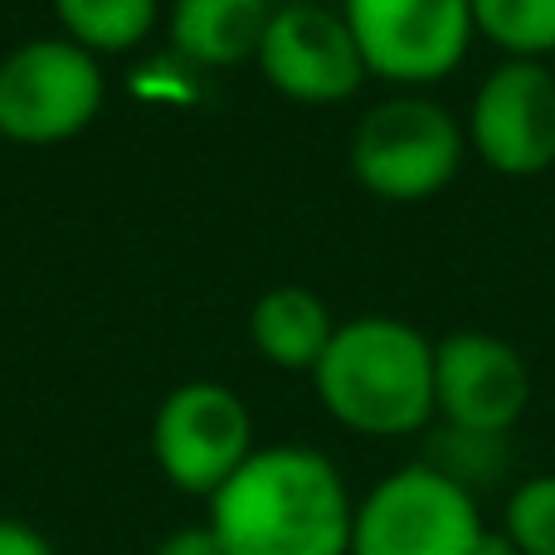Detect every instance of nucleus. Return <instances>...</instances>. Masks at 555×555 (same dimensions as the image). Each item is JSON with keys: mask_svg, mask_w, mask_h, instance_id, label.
<instances>
[{"mask_svg": "<svg viewBox=\"0 0 555 555\" xmlns=\"http://www.w3.org/2000/svg\"><path fill=\"white\" fill-rule=\"evenodd\" d=\"M356 502L326 453L302 443L254 449L210 498L224 555H351Z\"/></svg>", "mask_w": 555, "mask_h": 555, "instance_id": "obj_1", "label": "nucleus"}, {"mask_svg": "<svg viewBox=\"0 0 555 555\" xmlns=\"http://www.w3.org/2000/svg\"><path fill=\"white\" fill-rule=\"evenodd\" d=\"M312 385L351 434L404 439L434 420V341L400 317H356L336 326Z\"/></svg>", "mask_w": 555, "mask_h": 555, "instance_id": "obj_2", "label": "nucleus"}, {"mask_svg": "<svg viewBox=\"0 0 555 555\" xmlns=\"http://www.w3.org/2000/svg\"><path fill=\"white\" fill-rule=\"evenodd\" d=\"M468 156V132L443 103L400 93L375 103L351 132V176L390 205H420L449 191Z\"/></svg>", "mask_w": 555, "mask_h": 555, "instance_id": "obj_3", "label": "nucleus"}, {"mask_svg": "<svg viewBox=\"0 0 555 555\" xmlns=\"http://www.w3.org/2000/svg\"><path fill=\"white\" fill-rule=\"evenodd\" d=\"M98 54L68 35L29 39L0 59V137L20 146H54L103 113Z\"/></svg>", "mask_w": 555, "mask_h": 555, "instance_id": "obj_4", "label": "nucleus"}, {"mask_svg": "<svg viewBox=\"0 0 555 555\" xmlns=\"http://www.w3.org/2000/svg\"><path fill=\"white\" fill-rule=\"evenodd\" d=\"M482 537L478 502L429 463L380 478L351 521V555H473Z\"/></svg>", "mask_w": 555, "mask_h": 555, "instance_id": "obj_5", "label": "nucleus"}, {"mask_svg": "<svg viewBox=\"0 0 555 555\" xmlns=\"http://www.w3.org/2000/svg\"><path fill=\"white\" fill-rule=\"evenodd\" d=\"M341 15L365 74L400 88L443 83L478 39L473 0H346Z\"/></svg>", "mask_w": 555, "mask_h": 555, "instance_id": "obj_6", "label": "nucleus"}, {"mask_svg": "<svg viewBox=\"0 0 555 555\" xmlns=\"http://www.w3.org/2000/svg\"><path fill=\"white\" fill-rule=\"evenodd\" d=\"M254 453V420L230 385H176L152 420V459L176 492L215 498Z\"/></svg>", "mask_w": 555, "mask_h": 555, "instance_id": "obj_7", "label": "nucleus"}, {"mask_svg": "<svg viewBox=\"0 0 555 555\" xmlns=\"http://www.w3.org/2000/svg\"><path fill=\"white\" fill-rule=\"evenodd\" d=\"M468 152L498 176L527 181L555 166V74L546 59H502L468 103Z\"/></svg>", "mask_w": 555, "mask_h": 555, "instance_id": "obj_8", "label": "nucleus"}, {"mask_svg": "<svg viewBox=\"0 0 555 555\" xmlns=\"http://www.w3.org/2000/svg\"><path fill=\"white\" fill-rule=\"evenodd\" d=\"M259 68L293 103H346L371 78L346 15L317 0H287L273 10Z\"/></svg>", "mask_w": 555, "mask_h": 555, "instance_id": "obj_9", "label": "nucleus"}, {"mask_svg": "<svg viewBox=\"0 0 555 555\" xmlns=\"http://www.w3.org/2000/svg\"><path fill=\"white\" fill-rule=\"evenodd\" d=\"M527 404L531 371L512 341L492 332H453L434 341V414H443L449 429L507 439Z\"/></svg>", "mask_w": 555, "mask_h": 555, "instance_id": "obj_10", "label": "nucleus"}, {"mask_svg": "<svg viewBox=\"0 0 555 555\" xmlns=\"http://www.w3.org/2000/svg\"><path fill=\"white\" fill-rule=\"evenodd\" d=\"M273 10V0H176L171 44L176 54L205 68L244 64V59H259Z\"/></svg>", "mask_w": 555, "mask_h": 555, "instance_id": "obj_11", "label": "nucleus"}, {"mask_svg": "<svg viewBox=\"0 0 555 555\" xmlns=\"http://www.w3.org/2000/svg\"><path fill=\"white\" fill-rule=\"evenodd\" d=\"M249 336H254V351L263 356L278 371H317V361L326 356L336 336L332 322V307L312 293V287H269V293L254 302L249 312Z\"/></svg>", "mask_w": 555, "mask_h": 555, "instance_id": "obj_12", "label": "nucleus"}, {"mask_svg": "<svg viewBox=\"0 0 555 555\" xmlns=\"http://www.w3.org/2000/svg\"><path fill=\"white\" fill-rule=\"evenodd\" d=\"M54 15L74 44L93 54H127L152 35L162 0H54Z\"/></svg>", "mask_w": 555, "mask_h": 555, "instance_id": "obj_13", "label": "nucleus"}, {"mask_svg": "<svg viewBox=\"0 0 555 555\" xmlns=\"http://www.w3.org/2000/svg\"><path fill=\"white\" fill-rule=\"evenodd\" d=\"M473 25L507 59L555 54V0H473Z\"/></svg>", "mask_w": 555, "mask_h": 555, "instance_id": "obj_14", "label": "nucleus"}, {"mask_svg": "<svg viewBox=\"0 0 555 555\" xmlns=\"http://www.w3.org/2000/svg\"><path fill=\"white\" fill-rule=\"evenodd\" d=\"M502 531L521 546V555H555V473L527 478L507 498Z\"/></svg>", "mask_w": 555, "mask_h": 555, "instance_id": "obj_15", "label": "nucleus"}, {"mask_svg": "<svg viewBox=\"0 0 555 555\" xmlns=\"http://www.w3.org/2000/svg\"><path fill=\"white\" fill-rule=\"evenodd\" d=\"M429 468L449 473L453 482H463V488L473 492V482L498 478V468H502V439H492V434L449 429V434H439V449H434Z\"/></svg>", "mask_w": 555, "mask_h": 555, "instance_id": "obj_16", "label": "nucleus"}, {"mask_svg": "<svg viewBox=\"0 0 555 555\" xmlns=\"http://www.w3.org/2000/svg\"><path fill=\"white\" fill-rule=\"evenodd\" d=\"M0 555H59L49 546V537H39L29 521L0 517Z\"/></svg>", "mask_w": 555, "mask_h": 555, "instance_id": "obj_17", "label": "nucleus"}, {"mask_svg": "<svg viewBox=\"0 0 555 555\" xmlns=\"http://www.w3.org/2000/svg\"><path fill=\"white\" fill-rule=\"evenodd\" d=\"M156 555H224V546L215 537V527H181L156 546Z\"/></svg>", "mask_w": 555, "mask_h": 555, "instance_id": "obj_18", "label": "nucleus"}, {"mask_svg": "<svg viewBox=\"0 0 555 555\" xmlns=\"http://www.w3.org/2000/svg\"><path fill=\"white\" fill-rule=\"evenodd\" d=\"M473 555H521V546L507 537V531H488V527H482L478 551H473Z\"/></svg>", "mask_w": 555, "mask_h": 555, "instance_id": "obj_19", "label": "nucleus"}]
</instances>
